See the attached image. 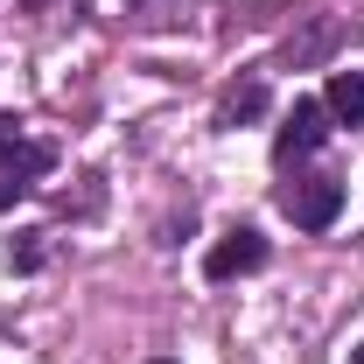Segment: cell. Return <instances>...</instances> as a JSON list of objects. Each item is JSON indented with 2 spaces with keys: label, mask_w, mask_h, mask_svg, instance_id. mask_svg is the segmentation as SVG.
I'll return each instance as SVG.
<instances>
[{
  "label": "cell",
  "mask_w": 364,
  "mask_h": 364,
  "mask_svg": "<svg viewBox=\"0 0 364 364\" xmlns=\"http://www.w3.org/2000/svg\"><path fill=\"white\" fill-rule=\"evenodd\" d=\"M7 267H14V273H36V267H43V231H21V245L7 238Z\"/></svg>",
  "instance_id": "ba28073f"
},
{
  "label": "cell",
  "mask_w": 364,
  "mask_h": 364,
  "mask_svg": "<svg viewBox=\"0 0 364 364\" xmlns=\"http://www.w3.org/2000/svg\"><path fill=\"white\" fill-rule=\"evenodd\" d=\"M329 119H343V127H364V70H329Z\"/></svg>",
  "instance_id": "5b68a950"
},
{
  "label": "cell",
  "mask_w": 364,
  "mask_h": 364,
  "mask_svg": "<svg viewBox=\"0 0 364 364\" xmlns=\"http://www.w3.org/2000/svg\"><path fill=\"white\" fill-rule=\"evenodd\" d=\"M21 7H36V14H70V7H85V0H21Z\"/></svg>",
  "instance_id": "30bf717a"
},
{
  "label": "cell",
  "mask_w": 364,
  "mask_h": 364,
  "mask_svg": "<svg viewBox=\"0 0 364 364\" xmlns=\"http://www.w3.org/2000/svg\"><path fill=\"white\" fill-rule=\"evenodd\" d=\"M336 36H343V21H336V14H309V36H287V49H280V56L301 70V63L329 56V49H336Z\"/></svg>",
  "instance_id": "277c9868"
},
{
  "label": "cell",
  "mask_w": 364,
  "mask_h": 364,
  "mask_svg": "<svg viewBox=\"0 0 364 364\" xmlns=\"http://www.w3.org/2000/svg\"><path fill=\"white\" fill-rule=\"evenodd\" d=\"M154 364H168V358H154Z\"/></svg>",
  "instance_id": "4fadbf2b"
},
{
  "label": "cell",
  "mask_w": 364,
  "mask_h": 364,
  "mask_svg": "<svg viewBox=\"0 0 364 364\" xmlns=\"http://www.w3.org/2000/svg\"><path fill=\"white\" fill-rule=\"evenodd\" d=\"M49 168H56V154H49L43 140H21V147H14V154L0 161V176H7V182H21V189H36Z\"/></svg>",
  "instance_id": "8992f818"
},
{
  "label": "cell",
  "mask_w": 364,
  "mask_h": 364,
  "mask_svg": "<svg viewBox=\"0 0 364 364\" xmlns=\"http://www.w3.org/2000/svg\"><path fill=\"white\" fill-rule=\"evenodd\" d=\"M259 112H267V85H259V77H252V85H238L225 105H218V119H225V127H238V119H259Z\"/></svg>",
  "instance_id": "52a82bcc"
},
{
  "label": "cell",
  "mask_w": 364,
  "mask_h": 364,
  "mask_svg": "<svg viewBox=\"0 0 364 364\" xmlns=\"http://www.w3.org/2000/svg\"><path fill=\"white\" fill-rule=\"evenodd\" d=\"M322 140H329V105H322V98H301V105L287 112V127L273 134V154H280V161H301V154H316Z\"/></svg>",
  "instance_id": "3957f363"
},
{
  "label": "cell",
  "mask_w": 364,
  "mask_h": 364,
  "mask_svg": "<svg viewBox=\"0 0 364 364\" xmlns=\"http://www.w3.org/2000/svg\"><path fill=\"white\" fill-rule=\"evenodd\" d=\"M259 267H267V238L252 225L225 231V238L203 252V273H210V280H238V273H259Z\"/></svg>",
  "instance_id": "7a4b0ae2"
},
{
  "label": "cell",
  "mask_w": 364,
  "mask_h": 364,
  "mask_svg": "<svg viewBox=\"0 0 364 364\" xmlns=\"http://www.w3.org/2000/svg\"><path fill=\"white\" fill-rule=\"evenodd\" d=\"M350 364H364V343H358V350H350Z\"/></svg>",
  "instance_id": "7c38bea8"
},
{
  "label": "cell",
  "mask_w": 364,
  "mask_h": 364,
  "mask_svg": "<svg viewBox=\"0 0 364 364\" xmlns=\"http://www.w3.org/2000/svg\"><path fill=\"white\" fill-rule=\"evenodd\" d=\"M21 196H28L21 182H7V176H0V210H7V203H21Z\"/></svg>",
  "instance_id": "8fae6325"
},
{
  "label": "cell",
  "mask_w": 364,
  "mask_h": 364,
  "mask_svg": "<svg viewBox=\"0 0 364 364\" xmlns=\"http://www.w3.org/2000/svg\"><path fill=\"white\" fill-rule=\"evenodd\" d=\"M14 147H21V127H14V119H7V112H0V161H7V154H14Z\"/></svg>",
  "instance_id": "9c48e42d"
},
{
  "label": "cell",
  "mask_w": 364,
  "mask_h": 364,
  "mask_svg": "<svg viewBox=\"0 0 364 364\" xmlns=\"http://www.w3.org/2000/svg\"><path fill=\"white\" fill-rule=\"evenodd\" d=\"M280 210H287L301 231H329L336 210H343V182H336V176H301V182L280 189Z\"/></svg>",
  "instance_id": "6da1fadb"
}]
</instances>
